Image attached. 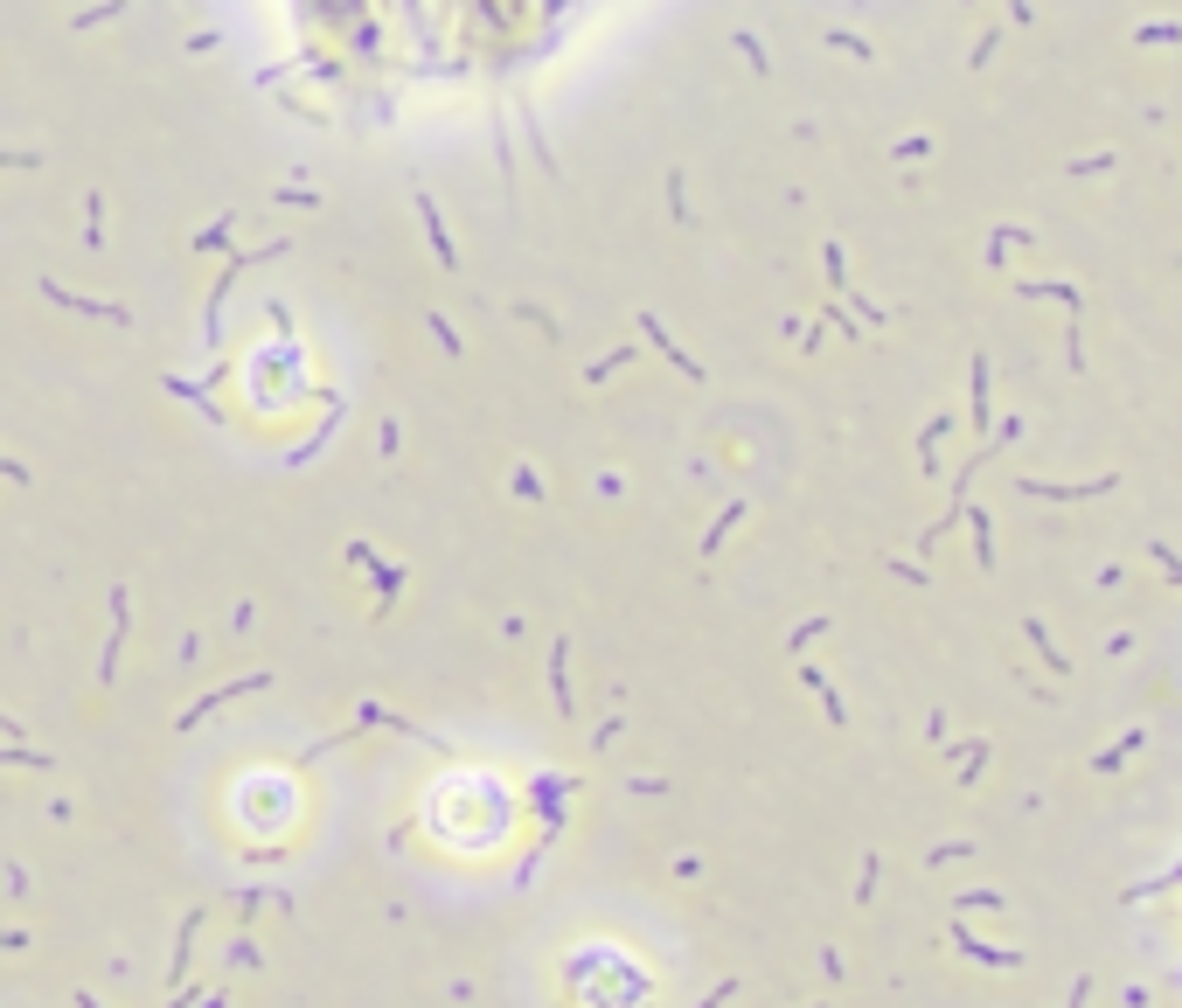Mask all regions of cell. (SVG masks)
I'll list each match as a JSON object with an SVG mask.
<instances>
[{
  "instance_id": "1",
  "label": "cell",
  "mask_w": 1182,
  "mask_h": 1008,
  "mask_svg": "<svg viewBox=\"0 0 1182 1008\" xmlns=\"http://www.w3.org/2000/svg\"><path fill=\"white\" fill-rule=\"evenodd\" d=\"M202 932V911H188L182 918V939H174V960H167V1001L182 995V981H188V939Z\"/></svg>"
},
{
  "instance_id": "2",
  "label": "cell",
  "mask_w": 1182,
  "mask_h": 1008,
  "mask_svg": "<svg viewBox=\"0 0 1182 1008\" xmlns=\"http://www.w3.org/2000/svg\"><path fill=\"white\" fill-rule=\"evenodd\" d=\"M550 661H556V668H550V689H556V709H564V717H571V647H564V640H556V654H550Z\"/></svg>"
}]
</instances>
